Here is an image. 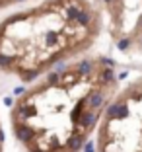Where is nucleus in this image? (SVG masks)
<instances>
[{
    "instance_id": "423d86ee",
    "label": "nucleus",
    "mask_w": 142,
    "mask_h": 152,
    "mask_svg": "<svg viewBox=\"0 0 142 152\" xmlns=\"http://www.w3.org/2000/svg\"><path fill=\"white\" fill-rule=\"evenodd\" d=\"M0 152H2V127H0Z\"/></svg>"
},
{
    "instance_id": "f257e3e1",
    "label": "nucleus",
    "mask_w": 142,
    "mask_h": 152,
    "mask_svg": "<svg viewBox=\"0 0 142 152\" xmlns=\"http://www.w3.org/2000/svg\"><path fill=\"white\" fill-rule=\"evenodd\" d=\"M113 64L88 57L45 74L10 109L12 133L25 152H82L117 94Z\"/></svg>"
},
{
    "instance_id": "f03ea898",
    "label": "nucleus",
    "mask_w": 142,
    "mask_h": 152,
    "mask_svg": "<svg viewBox=\"0 0 142 152\" xmlns=\"http://www.w3.org/2000/svg\"><path fill=\"white\" fill-rule=\"evenodd\" d=\"M103 27L93 0H43L0 23V74L31 82L86 53Z\"/></svg>"
},
{
    "instance_id": "7ed1b4c3",
    "label": "nucleus",
    "mask_w": 142,
    "mask_h": 152,
    "mask_svg": "<svg viewBox=\"0 0 142 152\" xmlns=\"http://www.w3.org/2000/svg\"><path fill=\"white\" fill-rule=\"evenodd\" d=\"M98 152H142V78L117 90L98 127Z\"/></svg>"
},
{
    "instance_id": "20e7f679",
    "label": "nucleus",
    "mask_w": 142,
    "mask_h": 152,
    "mask_svg": "<svg viewBox=\"0 0 142 152\" xmlns=\"http://www.w3.org/2000/svg\"><path fill=\"white\" fill-rule=\"evenodd\" d=\"M115 47L125 55H142V0H93Z\"/></svg>"
},
{
    "instance_id": "39448f33",
    "label": "nucleus",
    "mask_w": 142,
    "mask_h": 152,
    "mask_svg": "<svg viewBox=\"0 0 142 152\" xmlns=\"http://www.w3.org/2000/svg\"><path fill=\"white\" fill-rule=\"evenodd\" d=\"M22 2H29V0H0V10H6V8H10V6L22 4Z\"/></svg>"
}]
</instances>
